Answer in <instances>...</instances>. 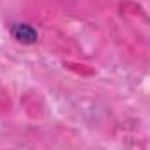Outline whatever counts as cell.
<instances>
[{
  "instance_id": "1",
  "label": "cell",
  "mask_w": 150,
  "mask_h": 150,
  "mask_svg": "<svg viewBox=\"0 0 150 150\" xmlns=\"http://www.w3.org/2000/svg\"><path fill=\"white\" fill-rule=\"evenodd\" d=\"M11 34L16 41L20 42H25V44H32L37 41V32L35 28H32L30 25L27 23H14L11 27Z\"/></svg>"
}]
</instances>
